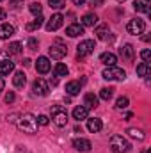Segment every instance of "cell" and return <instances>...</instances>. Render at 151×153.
<instances>
[{
	"label": "cell",
	"instance_id": "1",
	"mask_svg": "<svg viewBox=\"0 0 151 153\" xmlns=\"http://www.w3.org/2000/svg\"><path fill=\"white\" fill-rule=\"evenodd\" d=\"M18 128L25 134H36L38 132V119L32 114H23L18 119Z\"/></svg>",
	"mask_w": 151,
	"mask_h": 153
},
{
	"label": "cell",
	"instance_id": "2",
	"mask_svg": "<svg viewBox=\"0 0 151 153\" xmlns=\"http://www.w3.org/2000/svg\"><path fill=\"white\" fill-rule=\"evenodd\" d=\"M110 148L114 153H128L132 150V144L123 135H112L110 137Z\"/></svg>",
	"mask_w": 151,
	"mask_h": 153
},
{
	"label": "cell",
	"instance_id": "3",
	"mask_svg": "<svg viewBox=\"0 0 151 153\" xmlns=\"http://www.w3.org/2000/svg\"><path fill=\"white\" fill-rule=\"evenodd\" d=\"M52 121L57 126H66V123H68V111L62 105H53L52 107Z\"/></svg>",
	"mask_w": 151,
	"mask_h": 153
},
{
	"label": "cell",
	"instance_id": "4",
	"mask_svg": "<svg viewBox=\"0 0 151 153\" xmlns=\"http://www.w3.org/2000/svg\"><path fill=\"white\" fill-rule=\"evenodd\" d=\"M48 53H50V57H52V59L61 61L62 57H66V53H68V46H66L61 39H55V43L48 48Z\"/></svg>",
	"mask_w": 151,
	"mask_h": 153
},
{
	"label": "cell",
	"instance_id": "5",
	"mask_svg": "<svg viewBox=\"0 0 151 153\" xmlns=\"http://www.w3.org/2000/svg\"><path fill=\"white\" fill-rule=\"evenodd\" d=\"M101 76L105 80H124L126 78V71L121 70V68H117V66H109V68L103 70Z\"/></svg>",
	"mask_w": 151,
	"mask_h": 153
},
{
	"label": "cell",
	"instance_id": "6",
	"mask_svg": "<svg viewBox=\"0 0 151 153\" xmlns=\"http://www.w3.org/2000/svg\"><path fill=\"white\" fill-rule=\"evenodd\" d=\"M144 29H146V23H144L142 20H139V18L130 20L128 25H126V30H128L132 36H141V34L144 32Z\"/></svg>",
	"mask_w": 151,
	"mask_h": 153
},
{
	"label": "cell",
	"instance_id": "7",
	"mask_svg": "<svg viewBox=\"0 0 151 153\" xmlns=\"http://www.w3.org/2000/svg\"><path fill=\"white\" fill-rule=\"evenodd\" d=\"M94 48H96V45H94V41H93V39L80 41V45L76 46V50H78V59H84L85 55L93 53V52H94Z\"/></svg>",
	"mask_w": 151,
	"mask_h": 153
},
{
	"label": "cell",
	"instance_id": "8",
	"mask_svg": "<svg viewBox=\"0 0 151 153\" xmlns=\"http://www.w3.org/2000/svg\"><path fill=\"white\" fill-rule=\"evenodd\" d=\"M32 91H34V94H36V96H46V94H48V91H50L48 82H46V80H43V78H38V80L34 82V85H32Z\"/></svg>",
	"mask_w": 151,
	"mask_h": 153
},
{
	"label": "cell",
	"instance_id": "9",
	"mask_svg": "<svg viewBox=\"0 0 151 153\" xmlns=\"http://www.w3.org/2000/svg\"><path fill=\"white\" fill-rule=\"evenodd\" d=\"M62 22H64V16L62 14H53L50 20H48V23H46V30L48 32H52V30H57V29H61V25H62Z\"/></svg>",
	"mask_w": 151,
	"mask_h": 153
},
{
	"label": "cell",
	"instance_id": "10",
	"mask_svg": "<svg viewBox=\"0 0 151 153\" xmlns=\"http://www.w3.org/2000/svg\"><path fill=\"white\" fill-rule=\"evenodd\" d=\"M119 55L123 57V61L132 62V61H133V57H135V48L128 43V45H124V46H121V48H119Z\"/></svg>",
	"mask_w": 151,
	"mask_h": 153
},
{
	"label": "cell",
	"instance_id": "11",
	"mask_svg": "<svg viewBox=\"0 0 151 153\" xmlns=\"http://www.w3.org/2000/svg\"><path fill=\"white\" fill-rule=\"evenodd\" d=\"M73 148L78 152H89L93 148V144H91V141H87L84 137H76V139H73Z\"/></svg>",
	"mask_w": 151,
	"mask_h": 153
},
{
	"label": "cell",
	"instance_id": "12",
	"mask_svg": "<svg viewBox=\"0 0 151 153\" xmlns=\"http://www.w3.org/2000/svg\"><path fill=\"white\" fill-rule=\"evenodd\" d=\"M50 68H52V64H50L48 57H38V61H36V70H38L41 75L48 73V71H50Z\"/></svg>",
	"mask_w": 151,
	"mask_h": 153
},
{
	"label": "cell",
	"instance_id": "13",
	"mask_svg": "<svg viewBox=\"0 0 151 153\" xmlns=\"http://www.w3.org/2000/svg\"><path fill=\"white\" fill-rule=\"evenodd\" d=\"M101 128H103V123H101L100 117H89V119H87V130H89V132L98 134Z\"/></svg>",
	"mask_w": 151,
	"mask_h": 153
},
{
	"label": "cell",
	"instance_id": "14",
	"mask_svg": "<svg viewBox=\"0 0 151 153\" xmlns=\"http://www.w3.org/2000/svg\"><path fill=\"white\" fill-rule=\"evenodd\" d=\"M13 71H14V62H13L11 59H2V61H0V76L9 75V73H13Z\"/></svg>",
	"mask_w": 151,
	"mask_h": 153
},
{
	"label": "cell",
	"instance_id": "15",
	"mask_svg": "<svg viewBox=\"0 0 151 153\" xmlns=\"http://www.w3.org/2000/svg\"><path fill=\"white\" fill-rule=\"evenodd\" d=\"M84 107L85 109H96L98 107V96L94 93H87L84 96Z\"/></svg>",
	"mask_w": 151,
	"mask_h": 153
},
{
	"label": "cell",
	"instance_id": "16",
	"mask_svg": "<svg viewBox=\"0 0 151 153\" xmlns=\"http://www.w3.org/2000/svg\"><path fill=\"white\" fill-rule=\"evenodd\" d=\"M150 4H151V0H135V2H133V9H135L137 13H146V14H150Z\"/></svg>",
	"mask_w": 151,
	"mask_h": 153
},
{
	"label": "cell",
	"instance_id": "17",
	"mask_svg": "<svg viewBox=\"0 0 151 153\" xmlns=\"http://www.w3.org/2000/svg\"><path fill=\"white\" fill-rule=\"evenodd\" d=\"M11 36H14V27L9 23H2L0 25V39H9Z\"/></svg>",
	"mask_w": 151,
	"mask_h": 153
},
{
	"label": "cell",
	"instance_id": "18",
	"mask_svg": "<svg viewBox=\"0 0 151 153\" xmlns=\"http://www.w3.org/2000/svg\"><path fill=\"white\" fill-rule=\"evenodd\" d=\"M98 23V16L93 13H87L82 16V27H94Z\"/></svg>",
	"mask_w": 151,
	"mask_h": 153
},
{
	"label": "cell",
	"instance_id": "19",
	"mask_svg": "<svg viewBox=\"0 0 151 153\" xmlns=\"http://www.w3.org/2000/svg\"><path fill=\"white\" fill-rule=\"evenodd\" d=\"M100 61H101L105 66H115L117 57L114 55L112 52H105V53H101V55H100Z\"/></svg>",
	"mask_w": 151,
	"mask_h": 153
},
{
	"label": "cell",
	"instance_id": "20",
	"mask_svg": "<svg viewBox=\"0 0 151 153\" xmlns=\"http://www.w3.org/2000/svg\"><path fill=\"white\" fill-rule=\"evenodd\" d=\"M66 34H68L70 38L82 36V34H84V27H82V25H78V23H73V25H70V27L66 29Z\"/></svg>",
	"mask_w": 151,
	"mask_h": 153
},
{
	"label": "cell",
	"instance_id": "21",
	"mask_svg": "<svg viewBox=\"0 0 151 153\" xmlns=\"http://www.w3.org/2000/svg\"><path fill=\"white\" fill-rule=\"evenodd\" d=\"M87 116H89V109H85L84 105H80V107H75V111H73V117H75L76 121L87 119Z\"/></svg>",
	"mask_w": 151,
	"mask_h": 153
},
{
	"label": "cell",
	"instance_id": "22",
	"mask_svg": "<svg viewBox=\"0 0 151 153\" xmlns=\"http://www.w3.org/2000/svg\"><path fill=\"white\" fill-rule=\"evenodd\" d=\"M66 93L70 94V96H75L80 93V82H76V80H71V82H68L66 84Z\"/></svg>",
	"mask_w": 151,
	"mask_h": 153
},
{
	"label": "cell",
	"instance_id": "23",
	"mask_svg": "<svg viewBox=\"0 0 151 153\" xmlns=\"http://www.w3.org/2000/svg\"><path fill=\"white\" fill-rule=\"evenodd\" d=\"M25 82H27V76H25L23 71H16V73H14V76H13V84H14L16 87H23Z\"/></svg>",
	"mask_w": 151,
	"mask_h": 153
},
{
	"label": "cell",
	"instance_id": "24",
	"mask_svg": "<svg viewBox=\"0 0 151 153\" xmlns=\"http://www.w3.org/2000/svg\"><path fill=\"white\" fill-rule=\"evenodd\" d=\"M137 75L139 76H150L151 75V66L148 62H141L137 66Z\"/></svg>",
	"mask_w": 151,
	"mask_h": 153
},
{
	"label": "cell",
	"instance_id": "25",
	"mask_svg": "<svg viewBox=\"0 0 151 153\" xmlns=\"http://www.w3.org/2000/svg\"><path fill=\"white\" fill-rule=\"evenodd\" d=\"M43 22H44V18H43V16L39 14V16H36V20H34V22L27 23V27H25V29H27L29 32H32V30H36V29H39V27L43 25Z\"/></svg>",
	"mask_w": 151,
	"mask_h": 153
},
{
	"label": "cell",
	"instance_id": "26",
	"mask_svg": "<svg viewBox=\"0 0 151 153\" xmlns=\"http://www.w3.org/2000/svg\"><path fill=\"white\" fill-rule=\"evenodd\" d=\"M21 43H11L7 48H5V52H7V55L11 53V55H18V53H21Z\"/></svg>",
	"mask_w": 151,
	"mask_h": 153
},
{
	"label": "cell",
	"instance_id": "27",
	"mask_svg": "<svg viewBox=\"0 0 151 153\" xmlns=\"http://www.w3.org/2000/svg\"><path fill=\"white\" fill-rule=\"evenodd\" d=\"M126 134L132 137V139H137V141H144V132L139 130V128H128Z\"/></svg>",
	"mask_w": 151,
	"mask_h": 153
},
{
	"label": "cell",
	"instance_id": "28",
	"mask_svg": "<svg viewBox=\"0 0 151 153\" xmlns=\"http://www.w3.org/2000/svg\"><path fill=\"white\" fill-rule=\"evenodd\" d=\"M53 75L57 76V78H59V76H66L68 75V66L62 64V62H59V64L53 68Z\"/></svg>",
	"mask_w": 151,
	"mask_h": 153
},
{
	"label": "cell",
	"instance_id": "29",
	"mask_svg": "<svg viewBox=\"0 0 151 153\" xmlns=\"http://www.w3.org/2000/svg\"><path fill=\"white\" fill-rule=\"evenodd\" d=\"M109 34H110V32H109V25H101V27L96 29V36L100 39H103V41L109 39Z\"/></svg>",
	"mask_w": 151,
	"mask_h": 153
},
{
	"label": "cell",
	"instance_id": "30",
	"mask_svg": "<svg viewBox=\"0 0 151 153\" xmlns=\"http://www.w3.org/2000/svg\"><path fill=\"white\" fill-rule=\"evenodd\" d=\"M112 96H114V89H112V87H103V89L100 91V98H101V100H105V102H109Z\"/></svg>",
	"mask_w": 151,
	"mask_h": 153
},
{
	"label": "cell",
	"instance_id": "31",
	"mask_svg": "<svg viewBox=\"0 0 151 153\" xmlns=\"http://www.w3.org/2000/svg\"><path fill=\"white\" fill-rule=\"evenodd\" d=\"M128 103H130L128 98H126V96H121V98H117V102H115V109H119V111H121V109H126Z\"/></svg>",
	"mask_w": 151,
	"mask_h": 153
},
{
	"label": "cell",
	"instance_id": "32",
	"mask_svg": "<svg viewBox=\"0 0 151 153\" xmlns=\"http://www.w3.org/2000/svg\"><path fill=\"white\" fill-rule=\"evenodd\" d=\"M48 4H50L52 9H62V7H66L64 0H48Z\"/></svg>",
	"mask_w": 151,
	"mask_h": 153
},
{
	"label": "cell",
	"instance_id": "33",
	"mask_svg": "<svg viewBox=\"0 0 151 153\" xmlns=\"http://www.w3.org/2000/svg\"><path fill=\"white\" fill-rule=\"evenodd\" d=\"M29 9H30V13H32V14L39 16V14H41V11H43V5H41L39 2H34V4H30V7H29Z\"/></svg>",
	"mask_w": 151,
	"mask_h": 153
},
{
	"label": "cell",
	"instance_id": "34",
	"mask_svg": "<svg viewBox=\"0 0 151 153\" xmlns=\"http://www.w3.org/2000/svg\"><path fill=\"white\" fill-rule=\"evenodd\" d=\"M36 119H38V125H41V126H46V125L50 123V119H48V116H44V114L38 116Z\"/></svg>",
	"mask_w": 151,
	"mask_h": 153
},
{
	"label": "cell",
	"instance_id": "35",
	"mask_svg": "<svg viewBox=\"0 0 151 153\" xmlns=\"http://www.w3.org/2000/svg\"><path fill=\"white\" fill-rule=\"evenodd\" d=\"M141 57L144 59V62H148V64H150V61H151V52L148 50V48H146V50H142V52H141Z\"/></svg>",
	"mask_w": 151,
	"mask_h": 153
},
{
	"label": "cell",
	"instance_id": "36",
	"mask_svg": "<svg viewBox=\"0 0 151 153\" xmlns=\"http://www.w3.org/2000/svg\"><path fill=\"white\" fill-rule=\"evenodd\" d=\"M27 46L30 48V50H38V39L36 38H30L27 41Z\"/></svg>",
	"mask_w": 151,
	"mask_h": 153
},
{
	"label": "cell",
	"instance_id": "37",
	"mask_svg": "<svg viewBox=\"0 0 151 153\" xmlns=\"http://www.w3.org/2000/svg\"><path fill=\"white\" fill-rule=\"evenodd\" d=\"M5 102H7V103H13V102H14V93H13V91H9V93L5 94Z\"/></svg>",
	"mask_w": 151,
	"mask_h": 153
},
{
	"label": "cell",
	"instance_id": "38",
	"mask_svg": "<svg viewBox=\"0 0 151 153\" xmlns=\"http://www.w3.org/2000/svg\"><path fill=\"white\" fill-rule=\"evenodd\" d=\"M9 4H11L13 7H18V5H21V4H23V0H9Z\"/></svg>",
	"mask_w": 151,
	"mask_h": 153
},
{
	"label": "cell",
	"instance_id": "39",
	"mask_svg": "<svg viewBox=\"0 0 151 153\" xmlns=\"http://www.w3.org/2000/svg\"><path fill=\"white\" fill-rule=\"evenodd\" d=\"M5 16H7V14H5V11L0 7V20H5Z\"/></svg>",
	"mask_w": 151,
	"mask_h": 153
},
{
	"label": "cell",
	"instance_id": "40",
	"mask_svg": "<svg viewBox=\"0 0 151 153\" xmlns=\"http://www.w3.org/2000/svg\"><path fill=\"white\" fill-rule=\"evenodd\" d=\"M4 87H5V84H4V78H2V76H0V93H2V91H4Z\"/></svg>",
	"mask_w": 151,
	"mask_h": 153
},
{
	"label": "cell",
	"instance_id": "41",
	"mask_svg": "<svg viewBox=\"0 0 151 153\" xmlns=\"http://www.w3.org/2000/svg\"><path fill=\"white\" fill-rule=\"evenodd\" d=\"M84 2H85V0H73V4H76V5H82Z\"/></svg>",
	"mask_w": 151,
	"mask_h": 153
},
{
	"label": "cell",
	"instance_id": "42",
	"mask_svg": "<svg viewBox=\"0 0 151 153\" xmlns=\"http://www.w3.org/2000/svg\"><path fill=\"white\" fill-rule=\"evenodd\" d=\"M103 0H91V5H94V4H101Z\"/></svg>",
	"mask_w": 151,
	"mask_h": 153
},
{
	"label": "cell",
	"instance_id": "43",
	"mask_svg": "<svg viewBox=\"0 0 151 153\" xmlns=\"http://www.w3.org/2000/svg\"><path fill=\"white\" fill-rule=\"evenodd\" d=\"M146 153H151V152H150V150H148V152H146Z\"/></svg>",
	"mask_w": 151,
	"mask_h": 153
},
{
	"label": "cell",
	"instance_id": "44",
	"mask_svg": "<svg viewBox=\"0 0 151 153\" xmlns=\"http://www.w3.org/2000/svg\"><path fill=\"white\" fill-rule=\"evenodd\" d=\"M117 2H123V0H117Z\"/></svg>",
	"mask_w": 151,
	"mask_h": 153
}]
</instances>
